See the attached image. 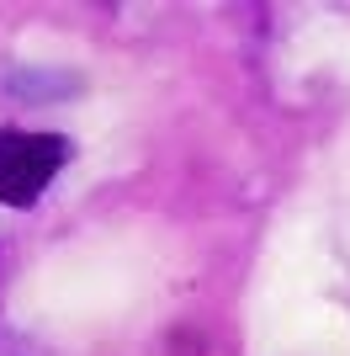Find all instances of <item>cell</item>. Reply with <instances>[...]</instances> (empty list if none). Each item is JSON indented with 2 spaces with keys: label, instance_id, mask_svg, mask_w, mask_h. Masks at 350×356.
I'll use <instances>...</instances> for the list:
<instances>
[{
  "label": "cell",
  "instance_id": "cell-1",
  "mask_svg": "<svg viewBox=\"0 0 350 356\" xmlns=\"http://www.w3.org/2000/svg\"><path fill=\"white\" fill-rule=\"evenodd\" d=\"M69 160V144L58 134H16L0 128V202L6 208H32Z\"/></svg>",
  "mask_w": 350,
  "mask_h": 356
}]
</instances>
